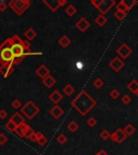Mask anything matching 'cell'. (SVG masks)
<instances>
[{
	"instance_id": "cell-14",
	"label": "cell",
	"mask_w": 138,
	"mask_h": 155,
	"mask_svg": "<svg viewBox=\"0 0 138 155\" xmlns=\"http://www.w3.org/2000/svg\"><path fill=\"white\" fill-rule=\"evenodd\" d=\"M36 75H38L39 78H41V79H44V78L50 75V69L46 67V65H41V66H39L36 69Z\"/></svg>"
},
{
	"instance_id": "cell-29",
	"label": "cell",
	"mask_w": 138,
	"mask_h": 155,
	"mask_svg": "<svg viewBox=\"0 0 138 155\" xmlns=\"http://www.w3.org/2000/svg\"><path fill=\"white\" fill-rule=\"evenodd\" d=\"M4 127H6V129L9 131V133H14V131H15V129H16V126L14 125L13 123H11L10 121H9V122H7L6 126H4Z\"/></svg>"
},
{
	"instance_id": "cell-22",
	"label": "cell",
	"mask_w": 138,
	"mask_h": 155,
	"mask_svg": "<svg viewBox=\"0 0 138 155\" xmlns=\"http://www.w3.org/2000/svg\"><path fill=\"white\" fill-rule=\"evenodd\" d=\"M58 44H60L62 48H67L71 44V40L67 36H63V37L60 38V40H58Z\"/></svg>"
},
{
	"instance_id": "cell-1",
	"label": "cell",
	"mask_w": 138,
	"mask_h": 155,
	"mask_svg": "<svg viewBox=\"0 0 138 155\" xmlns=\"http://www.w3.org/2000/svg\"><path fill=\"white\" fill-rule=\"evenodd\" d=\"M23 40L19 35H13L10 37V48H11L12 55H13V67L17 66L25 59L26 56L29 55H41V52H26L22 45Z\"/></svg>"
},
{
	"instance_id": "cell-30",
	"label": "cell",
	"mask_w": 138,
	"mask_h": 155,
	"mask_svg": "<svg viewBox=\"0 0 138 155\" xmlns=\"http://www.w3.org/2000/svg\"><path fill=\"white\" fill-rule=\"evenodd\" d=\"M93 85H94L95 88H97V89H100V88L104 86V81L100 79V78H97L96 80L93 82Z\"/></svg>"
},
{
	"instance_id": "cell-19",
	"label": "cell",
	"mask_w": 138,
	"mask_h": 155,
	"mask_svg": "<svg viewBox=\"0 0 138 155\" xmlns=\"http://www.w3.org/2000/svg\"><path fill=\"white\" fill-rule=\"evenodd\" d=\"M30 126L27 125L26 123L22 124V125H19L16 127V129H15V131L14 133H16V135L19 137H21V138H24V134H25V131L27 130L28 128H29Z\"/></svg>"
},
{
	"instance_id": "cell-18",
	"label": "cell",
	"mask_w": 138,
	"mask_h": 155,
	"mask_svg": "<svg viewBox=\"0 0 138 155\" xmlns=\"http://www.w3.org/2000/svg\"><path fill=\"white\" fill-rule=\"evenodd\" d=\"M42 83H43V85L46 86V88H51L55 85L56 80H55L54 77H52L51 75H49L48 77L44 78V79H42Z\"/></svg>"
},
{
	"instance_id": "cell-27",
	"label": "cell",
	"mask_w": 138,
	"mask_h": 155,
	"mask_svg": "<svg viewBox=\"0 0 138 155\" xmlns=\"http://www.w3.org/2000/svg\"><path fill=\"white\" fill-rule=\"evenodd\" d=\"M65 12H66V14H67L68 16H70V17H71V16H73L75 14H76L77 9H76V7H75V5L69 4V5H67V7H66Z\"/></svg>"
},
{
	"instance_id": "cell-21",
	"label": "cell",
	"mask_w": 138,
	"mask_h": 155,
	"mask_svg": "<svg viewBox=\"0 0 138 155\" xmlns=\"http://www.w3.org/2000/svg\"><path fill=\"white\" fill-rule=\"evenodd\" d=\"M107 17H106L105 15H101V14H99V15L95 19V24L97 25V26H99V27H103V26H105L106 24H107Z\"/></svg>"
},
{
	"instance_id": "cell-33",
	"label": "cell",
	"mask_w": 138,
	"mask_h": 155,
	"mask_svg": "<svg viewBox=\"0 0 138 155\" xmlns=\"http://www.w3.org/2000/svg\"><path fill=\"white\" fill-rule=\"evenodd\" d=\"M56 140H57V142H58L60 145H64V143H66V141H67V137H66L64 134H60V135L57 136Z\"/></svg>"
},
{
	"instance_id": "cell-13",
	"label": "cell",
	"mask_w": 138,
	"mask_h": 155,
	"mask_svg": "<svg viewBox=\"0 0 138 155\" xmlns=\"http://www.w3.org/2000/svg\"><path fill=\"white\" fill-rule=\"evenodd\" d=\"M43 3L52 12H56V11L60 8V0H43Z\"/></svg>"
},
{
	"instance_id": "cell-25",
	"label": "cell",
	"mask_w": 138,
	"mask_h": 155,
	"mask_svg": "<svg viewBox=\"0 0 138 155\" xmlns=\"http://www.w3.org/2000/svg\"><path fill=\"white\" fill-rule=\"evenodd\" d=\"M63 92H64V94H65L66 96H71L73 93H75V87H73L71 84H67V85L64 86V88H63Z\"/></svg>"
},
{
	"instance_id": "cell-10",
	"label": "cell",
	"mask_w": 138,
	"mask_h": 155,
	"mask_svg": "<svg viewBox=\"0 0 138 155\" xmlns=\"http://www.w3.org/2000/svg\"><path fill=\"white\" fill-rule=\"evenodd\" d=\"M14 72V67L12 65H1L0 66V73L3 78H9Z\"/></svg>"
},
{
	"instance_id": "cell-40",
	"label": "cell",
	"mask_w": 138,
	"mask_h": 155,
	"mask_svg": "<svg viewBox=\"0 0 138 155\" xmlns=\"http://www.w3.org/2000/svg\"><path fill=\"white\" fill-rule=\"evenodd\" d=\"M8 142V137L4 134H0V145H3Z\"/></svg>"
},
{
	"instance_id": "cell-16",
	"label": "cell",
	"mask_w": 138,
	"mask_h": 155,
	"mask_svg": "<svg viewBox=\"0 0 138 155\" xmlns=\"http://www.w3.org/2000/svg\"><path fill=\"white\" fill-rule=\"evenodd\" d=\"M50 114H51L55 120H57V118H60V116L64 114V110H63L60 106L56 104V106H54V107L50 110Z\"/></svg>"
},
{
	"instance_id": "cell-2",
	"label": "cell",
	"mask_w": 138,
	"mask_h": 155,
	"mask_svg": "<svg viewBox=\"0 0 138 155\" xmlns=\"http://www.w3.org/2000/svg\"><path fill=\"white\" fill-rule=\"evenodd\" d=\"M71 106L82 116H84L96 106V101L91 97V95H89V93H87V91H81L78 96L71 100Z\"/></svg>"
},
{
	"instance_id": "cell-37",
	"label": "cell",
	"mask_w": 138,
	"mask_h": 155,
	"mask_svg": "<svg viewBox=\"0 0 138 155\" xmlns=\"http://www.w3.org/2000/svg\"><path fill=\"white\" fill-rule=\"evenodd\" d=\"M87 125H89L90 127H94V126L97 124V120H96L95 118H92V116H91V118H87Z\"/></svg>"
},
{
	"instance_id": "cell-4",
	"label": "cell",
	"mask_w": 138,
	"mask_h": 155,
	"mask_svg": "<svg viewBox=\"0 0 138 155\" xmlns=\"http://www.w3.org/2000/svg\"><path fill=\"white\" fill-rule=\"evenodd\" d=\"M30 5H31L30 0H11L8 3V7H10V9H12V11H14L19 16L24 14L25 11L29 9Z\"/></svg>"
},
{
	"instance_id": "cell-45",
	"label": "cell",
	"mask_w": 138,
	"mask_h": 155,
	"mask_svg": "<svg viewBox=\"0 0 138 155\" xmlns=\"http://www.w3.org/2000/svg\"><path fill=\"white\" fill-rule=\"evenodd\" d=\"M135 95H136V96H137V98H138V91H137V92H136V93H135Z\"/></svg>"
},
{
	"instance_id": "cell-44",
	"label": "cell",
	"mask_w": 138,
	"mask_h": 155,
	"mask_svg": "<svg viewBox=\"0 0 138 155\" xmlns=\"http://www.w3.org/2000/svg\"><path fill=\"white\" fill-rule=\"evenodd\" d=\"M67 4V0H60V7H64V5Z\"/></svg>"
},
{
	"instance_id": "cell-8",
	"label": "cell",
	"mask_w": 138,
	"mask_h": 155,
	"mask_svg": "<svg viewBox=\"0 0 138 155\" xmlns=\"http://www.w3.org/2000/svg\"><path fill=\"white\" fill-rule=\"evenodd\" d=\"M132 52H133L132 48L127 45V44H125V43L121 44V45L118 48V50H116V53H118V55H119L118 57H120L122 60L130 56L131 54H132Z\"/></svg>"
},
{
	"instance_id": "cell-43",
	"label": "cell",
	"mask_w": 138,
	"mask_h": 155,
	"mask_svg": "<svg viewBox=\"0 0 138 155\" xmlns=\"http://www.w3.org/2000/svg\"><path fill=\"white\" fill-rule=\"evenodd\" d=\"M95 155H109V154H108V153H107V152H106L105 150H100L99 152L96 153V154H95Z\"/></svg>"
},
{
	"instance_id": "cell-17",
	"label": "cell",
	"mask_w": 138,
	"mask_h": 155,
	"mask_svg": "<svg viewBox=\"0 0 138 155\" xmlns=\"http://www.w3.org/2000/svg\"><path fill=\"white\" fill-rule=\"evenodd\" d=\"M36 142L38 143L40 147H43L48 143V138L44 136L41 131H37L36 133Z\"/></svg>"
},
{
	"instance_id": "cell-32",
	"label": "cell",
	"mask_w": 138,
	"mask_h": 155,
	"mask_svg": "<svg viewBox=\"0 0 138 155\" xmlns=\"http://www.w3.org/2000/svg\"><path fill=\"white\" fill-rule=\"evenodd\" d=\"M114 17L118 21H123L126 17V13H123V12H120V11H116L114 12Z\"/></svg>"
},
{
	"instance_id": "cell-7",
	"label": "cell",
	"mask_w": 138,
	"mask_h": 155,
	"mask_svg": "<svg viewBox=\"0 0 138 155\" xmlns=\"http://www.w3.org/2000/svg\"><path fill=\"white\" fill-rule=\"evenodd\" d=\"M126 138H127V136L125 135L123 129L118 128L114 133H112V134L110 135V138H109V139H111V141L116 142V143H122Z\"/></svg>"
},
{
	"instance_id": "cell-36",
	"label": "cell",
	"mask_w": 138,
	"mask_h": 155,
	"mask_svg": "<svg viewBox=\"0 0 138 155\" xmlns=\"http://www.w3.org/2000/svg\"><path fill=\"white\" fill-rule=\"evenodd\" d=\"M35 134V130H34L31 127H29V128L27 129V130L25 131V134H24V138H26V139H29L30 137L33 136V135Z\"/></svg>"
},
{
	"instance_id": "cell-39",
	"label": "cell",
	"mask_w": 138,
	"mask_h": 155,
	"mask_svg": "<svg viewBox=\"0 0 138 155\" xmlns=\"http://www.w3.org/2000/svg\"><path fill=\"white\" fill-rule=\"evenodd\" d=\"M100 138L104 140V141H106V140H108L109 138H110V134H109L108 130H103L101 133H100Z\"/></svg>"
},
{
	"instance_id": "cell-15",
	"label": "cell",
	"mask_w": 138,
	"mask_h": 155,
	"mask_svg": "<svg viewBox=\"0 0 138 155\" xmlns=\"http://www.w3.org/2000/svg\"><path fill=\"white\" fill-rule=\"evenodd\" d=\"M49 99L51 100L53 104H55V106H56L58 102L62 101V99H63V95L60 94V92L58 91H53L51 94L49 95Z\"/></svg>"
},
{
	"instance_id": "cell-9",
	"label": "cell",
	"mask_w": 138,
	"mask_h": 155,
	"mask_svg": "<svg viewBox=\"0 0 138 155\" xmlns=\"http://www.w3.org/2000/svg\"><path fill=\"white\" fill-rule=\"evenodd\" d=\"M109 67L113 70L114 72H119L120 70L124 67V62H123L120 57L116 56V57H114V58H112V60H110V63H109Z\"/></svg>"
},
{
	"instance_id": "cell-6",
	"label": "cell",
	"mask_w": 138,
	"mask_h": 155,
	"mask_svg": "<svg viewBox=\"0 0 138 155\" xmlns=\"http://www.w3.org/2000/svg\"><path fill=\"white\" fill-rule=\"evenodd\" d=\"M116 3L114 0H100L98 5L96 7V9L99 11V13L101 15H105V14H107L110 11V9L116 7Z\"/></svg>"
},
{
	"instance_id": "cell-26",
	"label": "cell",
	"mask_w": 138,
	"mask_h": 155,
	"mask_svg": "<svg viewBox=\"0 0 138 155\" xmlns=\"http://www.w3.org/2000/svg\"><path fill=\"white\" fill-rule=\"evenodd\" d=\"M135 130H136L135 127H134L132 124H127L124 128H123V131L125 133V135H126V136H132V135L135 133Z\"/></svg>"
},
{
	"instance_id": "cell-20",
	"label": "cell",
	"mask_w": 138,
	"mask_h": 155,
	"mask_svg": "<svg viewBox=\"0 0 138 155\" xmlns=\"http://www.w3.org/2000/svg\"><path fill=\"white\" fill-rule=\"evenodd\" d=\"M24 36L27 41H31L37 37V32H36L33 28H28V29L24 32Z\"/></svg>"
},
{
	"instance_id": "cell-38",
	"label": "cell",
	"mask_w": 138,
	"mask_h": 155,
	"mask_svg": "<svg viewBox=\"0 0 138 155\" xmlns=\"http://www.w3.org/2000/svg\"><path fill=\"white\" fill-rule=\"evenodd\" d=\"M121 101L123 104H130L131 101H132V98H131L130 95H124V96L122 97Z\"/></svg>"
},
{
	"instance_id": "cell-34",
	"label": "cell",
	"mask_w": 138,
	"mask_h": 155,
	"mask_svg": "<svg viewBox=\"0 0 138 155\" xmlns=\"http://www.w3.org/2000/svg\"><path fill=\"white\" fill-rule=\"evenodd\" d=\"M124 3L127 8H128V10H131L134 5L137 4V1H136V0H124Z\"/></svg>"
},
{
	"instance_id": "cell-41",
	"label": "cell",
	"mask_w": 138,
	"mask_h": 155,
	"mask_svg": "<svg viewBox=\"0 0 138 155\" xmlns=\"http://www.w3.org/2000/svg\"><path fill=\"white\" fill-rule=\"evenodd\" d=\"M8 8V3L4 1H0V12H4Z\"/></svg>"
},
{
	"instance_id": "cell-24",
	"label": "cell",
	"mask_w": 138,
	"mask_h": 155,
	"mask_svg": "<svg viewBox=\"0 0 138 155\" xmlns=\"http://www.w3.org/2000/svg\"><path fill=\"white\" fill-rule=\"evenodd\" d=\"M116 11H120V12H123V13H126V12H128V8H127L126 5H125L124 3V0H121L119 3H116Z\"/></svg>"
},
{
	"instance_id": "cell-23",
	"label": "cell",
	"mask_w": 138,
	"mask_h": 155,
	"mask_svg": "<svg viewBox=\"0 0 138 155\" xmlns=\"http://www.w3.org/2000/svg\"><path fill=\"white\" fill-rule=\"evenodd\" d=\"M127 89L132 92L133 94H135L138 91V82L136 80H132L128 84H127Z\"/></svg>"
},
{
	"instance_id": "cell-12",
	"label": "cell",
	"mask_w": 138,
	"mask_h": 155,
	"mask_svg": "<svg viewBox=\"0 0 138 155\" xmlns=\"http://www.w3.org/2000/svg\"><path fill=\"white\" fill-rule=\"evenodd\" d=\"M10 122H11V123H13L14 125L17 127V126L22 125V124L25 123V118H23V115L21 114V113L15 112L13 115H12L11 118H10Z\"/></svg>"
},
{
	"instance_id": "cell-5",
	"label": "cell",
	"mask_w": 138,
	"mask_h": 155,
	"mask_svg": "<svg viewBox=\"0 0 138 155\" xmlns=\"http://www.w3.org/2000/svg\"><path fill=\"white\" fill-rule=\"evenodd\" d=\"M39 112H40V109H39V108L36 106L35 102L31 101V100L27 101L22 107V113L28 120H33Z\"/></svg>"
},
{
	"instance_id": "cell-11",
	"label": "cell",
	"mask_w": 138,
	"mask_h": 155,
	"mask_svg": "<svg viewBox=\"0 0 138 155\" xmlns=\"http://www.w3.org/2000/svg\"><path fill=\"white\" fill-rule=\"evenodd\" d=\"M76 26H77V28L80 30V31L84 32V31H87V30L89 29L90 26H91V24H90V22L87 21V19L81 17V19H79V21L76 23Z\"/></svg>"
},
{
	"instance_id": "cell-35",
	"label": "cell",
	"mask_w": 138,
	"mask_h": 155,
	"mask_svg": "<svg viewBox=\"0 0 138 155\" xmlns=\"http://www.w3.org/2000/svg\"><path fill=\"white\" fill-rule=\"evenodd\" d=\"M109 96H110L111 99H118L120 97V93L118 89H112L109 94Z\"/></svg>"
},
{
	"instance_id": "cell-3",
	"label": "cell",
	"mask_w": 138,
	"mask_h": 155,
	"mask_svg": "<svg viewBox=\"0 0 138 155\" xmlns=\"http://www.w3.org/2000/svg\"><path fill=\"white\" fill-rule=\"evenodd\" d=\"M12 64H13V55L10 48V38H8L0 44V65Z\"/></svg>"
},
{
	"instance_id": "cell-31",
	"label": "cell",
	"mask_w": 138,
	"mask_h": 155,
	"mask_svg": "<svg viewBox=\"0 0 138 155\" xmlns=\"http://www.w3.org/2000/svg\"><path fill=\"white\" fill-rule=\"evenodd\" d=\"M11 107L15 110H19L22 108V102L19 101V99H14V100H12V102H11Z\"/></svg>"
},
{
	"instance_id": "cell-28",
	"label": "cell",
	"mask_w": 138,
	"mask_h": 155,
	"mask_svg": "<svg viewBox=\"0 0 138 155\" xmlns=\"http://www.w3.org/2000/svg\"><path fill=\"white\" fill-rule=\"evenodd\" d=\"M79 128V125L77 122H75V121H71L70 123L68 124V129L71 131V133H75V131H77Z\"/></svg>"
},
{
	"instance_id": "cell-42",
	"label": "cell",
	"mask_w": 138,
	"mask_h": 155,
	"mask_svg": "<svg viewBox=\"0 0 138 155\" xmlns=\"http://www.w3.org/2000/svg\"><path fill=\"white\" fill-rule=\"evenodd\" d=\"M7 116H8V112H7L6 110L3 109L0 110V120H4Z\"/></svg>"
}]
</instances>
